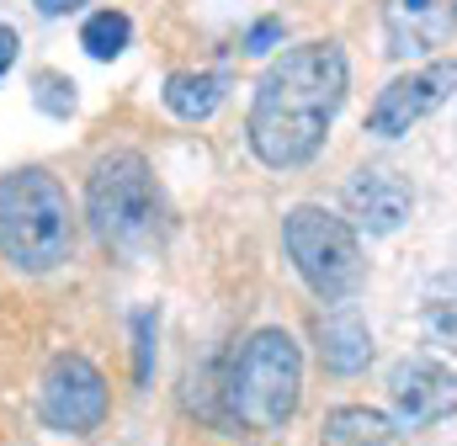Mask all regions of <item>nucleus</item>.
Listing matches in <instances>:
<instances>
[{
    "mask_svg": "<svg viewBox=\"0 0 457 446\" xmlns=\"http://www.w3.org/2000/svg\"><path fill=\"white\" fill-rule=\"evenodd\" d=\"M86 219L96 239L117 255H144L165 234V192L138 149H112L91 165L86 181Z\"/></svg>",
    "mask_w": 457,
    "mask_h": 446,
    "instance_id": "obj_2",
    "label": "nucleus"
},
{
    "mask_svg": "<svg viewBox=\"0 0 457 446\" xmlns=\"http://www.w3.org/2000/svg\"><path fill=\"white\" fill-rule=\"evenodd\" d=\"M345 48L330 37H314V43H298L287 48L255 86V102H250V149L261 165L271 170H298L309 165L325 138H330V122L345 102Z\"/></svg>",
    "mask_w": 457,
    "mask_h": 446,
    "instance_id": "obj_1",
    "label": "nucleus"
},
{
    "mask_svg": "<svg viewBox=\"0 0 457 446\" xmlns=\"http://www.w3.org/2000/svg\"><path fill=\"white\" fill-rule=\"evenodd\" d=\"M277 37H282V21H277V16H266V21H255V27H250V37H245V54H266Z\"/></svg>",
    "mask_w": 457,
    "mask_h": 446,
    "instance_id": "obj_18",
    "label": "nucleus"
},
{
    "mask_svg": "<svg viewBox=\"0 0 457 446\" xmlns=\"http://www.w3.org/2000/svg\"><path fill=\"white\" fill-rule=\"evenodd\" d=\"M282 244H287L298 277L309 282V293L325 303H345L367 277L356 228L336 213H325V208H314V202H303L282 219Z\"/></svg>",
    "mask_w": 457,
    "mask_h": 446,
    "instance_id": "obj_5",
    "label": "nucleus"
},
{
    "mask_svg": "<svg viewBox=\"0 0 457 446\" xmlns=\"http://www.w3.org/2000/svg\"><path fill=\"white\" fill-rule=\"evenodd\" d=\"M133 334H138V383H149V356H154V314H133Z\"/></svg>",
    "mask_w": 457,
    "mask_h": 446,
    "instance_id": "obj_17",
    "label": "nucleus"
},
{
    "mask_svg": "<svg viewBox=\"0 0 457 446\" xmlns=\"http://www.w3.org/2000/svg\"><path fill=\"white\" fill-rule=\"evenodd\" d=\"M37 409H43V420H48L54 431H64V436H91V431L107 420V377H102L86 356L64 351V356H54L48 372H43Z\"/></svg>",
    "mask_w": 457,
    "mask_h": 446,
    "instance_id": "obj_6",
    "label": "nucleus"
},
{
    "mask_svg": "<svg viewBox=\"0 0 457 446\" xmlns=\"http://www.w3.org/2000/svg\"><path fill=\"white\" fill-rule=\"evenodd\" d=\"M420 319H426V334L457 356V271L431 277V287L420 298Z\"/></svg>",
    "mask_w": 457,
    "mask_h": 446,
    "instance_id": "obj_14",
    "label": "nucleus"
},
{
    "mask_svg": "<svg viewBox=\"0 0 457 446\" xmlns=\"http://www.w3.org/2000/svg\"><path fill=\"white\" fill-rule=\"evenodd\" d=\"M32 5H37L43 16H70V11H80L86 0H32Z\"/></svg>",
    "mask_w": 457,
    "mask_h": 446,
    "instance_id": "obj_20",
    "label": "nucleus"
},
{
    "mask_svg": "<svg viewBox=\"0 0 457 446\" xmlns=\"http://www.w3.org/2000/svg\"><path fill=\"white\" fill-rule=\"evenodd\" d=\"M32 102H37V112H48V117H70L75 112V80L59 75V70H37L32 75Z\"/></svg>",
    "mask_w": 457,
    "mask_h": 446,
    "instance_id": "obj_16",
    "label": "nucleus"
},
{
    "mask_svg": "<svg viewBox=\"0 0 457 446\" xmlns=\"http://www.w3.org/2000/svg\"><path fill=\"white\" fill-rule=\"evenodd\" d=\"M0 250L16 271H54L75 250V213L70 192L43 170H11L0 176Z\"/></svg>",
    "mask_w": 457,
    "mask_h": 446,
    "instance_id": "obj_3",
    "label": "nucleus"
},
{
    "mask_svg": "<svg viewBox=\"0 0 457 446\" xmlns=\"http://www.w3.org/2000/svg\"><path fill=\"white\" fill-rule=\"evenodd\" d=\"M165 107L181 122H203L224 107V75L219 70H181L165 80Z\"/></svg>",
    "mask_w": 457,
    "mask_h": 446,
    "instance_id": "obj_13",
    "label": "nucleus"
},
{
    "mask_svg": "<svg viewBox=\"0 0 457 446\" xmlns=\"http://www.w3.org/2000/svg\"><path fill=\"white\" fill-rule=\"evenodd\" d=\"M453 91H457V64H447V59H436V64H426V70H410V75H399V80L383 86V96L367 112V133H378V138H404L415 122H426Z\"/></svg>",
    "mask_w": 457,
    "mask_h": 446,
    "instance_id": "obj_7",
    "label": "nucleus"
},
{
    "mask_svg": "<svg viewBox=\"0 0 457 446\" xmlns=\"http://www.w3.org/2000/svg\"><path fill=\"white\" fill-rule=\"evenodd\" d=\"M320 361L330 372H341V377L361 372L372 361V334H367V325L351 309H336V314L320 319Z\"/></svg>",
    "mask_w": 457,
    "mask_h": 446,
    "instance_id": "obj_12",
    "label": "nucleus"
},
{
    "mask_svg": "<svg viewBox=\"0 0 457 446\" xmlns=\"http://www.w3.org/2000/svg\"><path fill=\"white\" fill-rule=\"evenodd\" d=\"M11 64H16V32H11V27H0V75H5Z\"/></svg>",
    "mask_w": 457,
    "mask_h": 446,
    "instance_id": "obj_19",
    "label": "nucleus"
},
{
    "mask_svg": "<svg viewBox=\"0 0 457 446\" xmlns=\"http://www.w3.org/2000/svg\"><path fill=\"white\" fill-rule=\"evenodd\" d=\"M383 32L394 59L436 54L457 32V0H383Z\"/></svg>",
    "mask_w": 457,
    "mask_h": 446,
    "instance_id": "obj_10",
    "label": "nucleus"
},
{
    "mask_svg": "<svg viewBox=\"0 0 457 446\" xmlns=\"http://www.w3.org/2000/svg\"><path fill=\"white\" fill-rule=\"evenodd\" d=\"M388 404H394L399 425H410V431L442 425L447 415H457V372L431 356H404L388 372Z\"/></svg>",
    "mask_w": 457,
    "mask_h": 446,
    "instance_id": "obj_8",
    "label": "nucleus"
},
{
    "mask_svg": "<svg viewBox=\"0 0 457 446\" xmlns=\"http://www.w3.org/2000/svg\"><path fill=\"white\" fill-rule=\"evenodd\" d=\"M228 415L245 431H282L298 415L303 399V356L287 330H255L245 351L234 356V372L224 383Z\"/></svg>",
    "mask_w": 457,
    "mask_h": 446,
    "instance_id": "obj_4",
    "label": "nucleus"
},
{
    "mask_svg": "<svg viewBox=\"0 0 457 446\" xmlns=\"http://www.w3.org/2000/svg\"><path fill=\"white\" fill-rule=\"evenodd\" d=\"M345 213L351 228H367V234H394L399 223L415 213V186L399 176V170H383V165H361L351 181H345Z\"/></svg>",
    "mask_w": 457,
    "mask_h": 446,
    "instance_id": "obj_9",
    "label": "nucleus"
},
{
    "mask_svg": "<svg viewBox=\"0 0 457 446\" xmlns=\"http://www.w3.org/2000/svg\"><path fill=\"white\" fill-rule=\"evenodd\" d=\"M320 446H410L399 420L367 409V404H341L325 415V431H320Z\"/></svg>",
    "mask_w": 457,
    "mask_h": 446,
    "instance_id": "obj_11",
    "label": "nucleus"
},
{
    "mask_svg": "<svg viewBox=\"0 0 457 446\" xmlns=\"http://www.w3.org/2000/svg\"><path fill=\"white\" fill-rule=\"evenodd\" d=\"M128 37H133V21H128L122 11H96V16L80 27V48H86L91 59H102V64L128 48Z\"/></svg>",
    "mask_w": 457,
    "mask_h": 446,
    "instance_id": "obj_15",
    "label": "nucleus"
}]
</instances>
